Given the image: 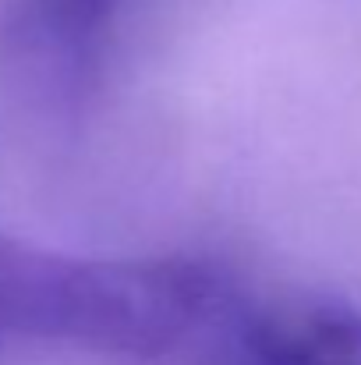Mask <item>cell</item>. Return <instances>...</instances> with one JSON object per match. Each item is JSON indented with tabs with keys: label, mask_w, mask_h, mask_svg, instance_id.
Listing matches in <instances>:
<instances>
[{
	"label": "cell",
	"mask_w": 361,
	"mask_h": 365,
	"mask_svg": "<svg viewBox=\"0 0 361 365\" xmlns=\"http://www.w3.org/2000/svg\"><path fill=\"white\" fill-rule=\"evenodd\" d=\"M255 334L276 365H361V312L340 302L262 316Z\"/></svg>",
	"instance_id": "obj_3"
},
{
	"label": "cell",
	"mask_w": 361,
	"mask_h": 365,
	"mask_svg": "<svg viewBox=\"0 0 361 365\" xmlns=\"http://www.w3.org/2000/svg\"><path fill=\"white\" fill-rule=\"evenodd\" d=\"M120 0H25V43L71 86L103 57Z\"/></svg>",
	"instance_id": "obj_2"
},
{
	"label": "cell",
	"mask_w": 361,
	"mask_h": 365,
	"mask_svg": "<svg viewBox=\"0 0 361 365\" xmlns=\"http://www.w3.org/2000/svg\"><path fill=\"white\" fill-rule=\"evenodd\" d=\"M220 305V280L184 259H85L0 231V344L36 341L152 359Z\"/></svg>",
	"instance_id": "obj_1"
}]
</instances>
